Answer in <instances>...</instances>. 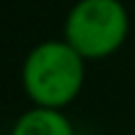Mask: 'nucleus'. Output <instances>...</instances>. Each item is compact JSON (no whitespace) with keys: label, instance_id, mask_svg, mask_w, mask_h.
Masks as SVG:
<instances>
[{"label":"nucleus","instance_id":"obj_1","mask_svg":"<svg viewBox=\"0 0 135 135\" xmlns=\"http://www.w3.org/2000/svg\"><path fill=\"white\" fill-rule=\"evenodd\" d=\"M88 59L64 38L40 40L21 64V88L31 104L66 109L83 90Z\"/></svg>","mask_w":135,"mask_h":135},{"label":"nucleus","instance_id":"obj_2","mask_svg":"<svg viewBox=\"0 0 135 135\" xmlns=\"http://www.w3.org/2000/svg\"><path fill=\"white\" fill-rule=\"evenodd\" d=\"M131 33V14L121 0H76L66 12L62 38L88 62L116 55Z\"/></svg>","mask_w":135,"mask_h":135},{"label":"nucleus","instance_id":"obj_3","mask_svg":"<svg viewBox=\"0 0 135 135\" xmlns=\"http://www.w3.org/2000/svg\"><path fill=\"white\" fill-rule=\"evenodd\" d=\"M9 135H76V128L64 109L31 104L17 116Z\"/></svg>","mask_w":135,"mask_h":135}]
</instances>
